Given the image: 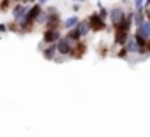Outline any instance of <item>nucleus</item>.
Wrapping results in <instances>:
<instances>
[{
    "mask_svg": "<svg viewBox=\"0 0 150 137\" xmlns=\"http://www.w3.org/2000/svg\"><path fill=\"white\" fill-rule=\"evenodd\" d=\"M85 53H87V42H85V41H80V42H76V44H72V53H71V58L80 60Z\"/></svg>",
    "mask_w": 150,
    "mask_h": 137,
    "instance_id": "0eeeda50",
    "label": "nucleus"
},
{
    "mask_svg": "<svg viewBox=\"0 0 150 137\" xmlns=\"http://www.w3.org/2000/svg\"><path fill=\"white\" fill-rule=\"evenodd\" d=\"M78 23H80V16H78V14H71L69 18H65V20L62 21V28L67 32V30H71V28H76Z\"/></svg>",
    "mask_w": 150,
    "mask_h": 137,
    "instance_id": "1a4fd4ad",
    "label": "nucleus"
},
{
    "mask_svg": "<svg viewBox=\"0 0 150 137\" xmlns=\"http://www.w3.org/2000/svg\"><path fill=\"white\" fill-rule=\"evenodd\" d=\"M134 32H136V34H139V35H141V37H145V39H150V21H146V20H145V21H143L136 30H134Z\"/></svg>",
    "mask_w": 150,
    "mask_h": 137,
    "instance_id": "9b49d317",
    "label": "nucleus"
},
{
    "mask_svg": "<svg viewBox=\"0 0 150 137\" xmlns=\"http://www.w3.org/2000/svg\"><path fill=\"white\" fill-rule=\"evenodd\" d=\"M41 53H42V56H44V60H50V62H55L57 60V46L55 44H50V46H44L42 49H41Z\"/></svg>",
    "mask_w": 150,
    "mask_h": 137,
    "instance_id": "6e6552de",
    "label": "nucleus"
},
{
    "mask_svg": "<svg viewBox=\"0 0 150 137\" xmlns=\"http://www.w3.org/2000/svg\"><path fill=\"white\" fill-rule=\"evenodd\" d=\"M76 30H78L80 37H81V39H85V37H87V35L90 34V27H88L87 20H80V23L76 25Z\"/></svg>",
    "mask_w": 150,
    "mask_h": 137,
    "instance_id": "9d476101",
    "label": "nucleus"
},
{
    "mask_svg": "<svg viewBox=\"0 0 150 137\" xmlns=\"http://www.w3.org/2000/svg\"><path fill=\"white\" fill-rule=\"evenodd\" d=\"M28 7H30V6H25V4H13V7H11L13 21H14V23H20V21L25 18V14H27Z\"/></svg>",
    "mask_w": 150,
    "mask_h": 137,
    "instance_id": "423d86ee",
    "label": "nucleus"
},
{
    "mask_svg": "<svg viewBox=\"0 0 150 137\" xmlns=\"http://www.w3.org/2000/svg\"><path fill=\"white\" fill-rule=\"evenodd\" d=\"M117 56H118V58H127V56H129V55H127V51H125V48H124V46H122V48H120V51H118V53H117Z\"/></svg>",
    "mask_w": 150,
    "mask_h": 137,
    "instance_id": "a211bd4d",
    "label": "nucleus"
},
{
    "mask_svg": "<svg viewBox=\"0 0 150 137\" xmlns=\"http://www.w3.org/2000/svg\"><path fill=\"white\" fill-rule=\"evenodd\" d=\"M148 55H150V39L146 41V56H148Z\"/></svg>",
    "mask_w": 150,
    "mask_h": 137,
    "instance_id": "4be33fe9",
    "label": "nucleus"
},
{
    "mask_svg": "<svg viewBox=\"0 0 150 137\" xmlns=\"http://www.w3.org/2000/svg\"><path fill=\"white\" fill-rule=\"evenodd\" d=\"M80 9H81V4H72V13H74V14H76Z\"/></svg>",
    "mask_w": 150,
    "mask_h": 137,
    "instance_id": "aec40b11",
    "label": "nucleus"
},
{
    "mask_svg": "<svg viewBox=\"0 0 150 137\" xmlns=\"http://www.w3.org/2000/svg\"><path fill=\"white\" fill-rule=\"evenodd\" d=\"M13 4H25V0H11Z\"/></svg>",
    "mask_w": 150,
    "mask_h": 137,
    "instance_id": "5701e85b",
    "label": "nucleus"
},
{
    "mask_svg": "<svg viewBox=\"0 0 150 137\" xmlns=\"http://www.w3.org/2000/svg\"><path fill=\"white\" fill-rule=\"evenodd\" d=\"M48 2H50V0H37V4H39L41 7H44V6H46Z\"/></svg>",
    "mask_w": 150,
    "mask_h": 137,
    "instance_id": "412c9836",
    "label": "nucleus"
},
{
    "mask_svg": "<svg viewBox=\"0 0 150 137\" xmlns=\"http://www.w3.org/2000/svg\"><path fill=\"white\" fill-rule=\"evenodd\" d=\"M64 37H67L72 44H76V42H80V41H83L81 37H80V34H78V30L76 28H71V30H67L65 34H64Z\"/></svg>",
    "mask_w": 150,
    "mask_h": 137,
    "instance_id": "ddd939ff",
    "label": "nucleus"
},
{
    "mask_svg": "<svg viewBox=\"0 0 150 137\" xmlns=\"http://www.w3.org/2000/svg\"><path fill=\"white\" fill-rule=\"evenodd\" d=\"M132 11H145L143 0H132Z\"/></svg>",
    "mask_w": 150,
    "mask_h": 137,
    "instance_id": "f3484780",
    "label": "nucleus"
},
{
    "mask_svg": "<svg viewBox=\"0 0 150 137\" xmlns=\"http://www.w3.org/2000/svg\"><path fill=\"white\" fill-rule=\"evenodd\" d=\"M108 13H110V9H106L101 2H97V16H99L103 21H108Z\"/></svg>",
    "mask_w": 150,
    "mask_h": 137,
    "instance_id": "2eb2a0df",
    "label": "nucleus"
},
{
    "mask_svg": "<svg viewBox=\"0 0 150 137\" xmlns=\"http://www.w3.org/2000/svg\"><path fill=\"white\" fill-rule=\"evenodd\" d=\"M125 14H127V11H125L124 7H120V6L111 7V9H110V13H108V23L111 25V28H115L117 25H120V23H122V20L125 18Z\"/></svg>",
    "mask_w": 150,
    "mask_h": 137,
    "instance_id": "f03ea898",
    "label": "nucleus"
},
{
    "mask_svg": "<svg viewBox=\"0 0 150 137\" xmlns=\"http://www.w3.org/2000/svg\"><path fill=\"white\" fill-rule=\"evenodd\" d=\"M7 23H0V34H7Z\"/></svg>",
    "mask_w": 150,
    "mask_h": 137,
    "instance_id": "6ab92c4d",
    "label": "nucleus"
},
{
    "mask_svg": "<svg viewBox=\"0 0 150 137\" xmlns=\"http://www.w3.org/2000/svg\"><path fill=\"white\" fill-rule=\"evenodd\" d=\"M64 34L60 30H42V46H50V44H57L58 39L62 37Z\"/></svg>",
    "mask_w": 150,
    "mask_h": 137,
    "instance_id": "39448f33",
    "label": "nucleus"
},
{
    "mask_svg": "<svg viewBox=\"0 0 150 137\" xmlns=\"http://www.w3.org/2000/svg\"><path fill=\"white\" fill-rule=\"evenodd\" d=\"M124 48H125L127 55H136V53H138V46H136V42H134V37H132V34H131V35H129V39L125 41Z\"/></svg>",
    "mask_w": 150,
    "mask_h": 137,
    "instance_id": "f8f14e48",
    "label": "nucleus"
},
{
    "mask_svg": "<svg viewBox=\"0 0 150 137\" xmlns=\"http://www.w3.org/2000/svg\"><path fill=\"white\" fill-rule=\"evenodd\" d=\"M55 46H57V55H58V58H71V53H72V42H71L67 37L62 35Z\"/></svg>",
    "mask_w": 150,
    "mask_h": 137,
    "instance_id": "7ed1b4c3",
    "label": "nucleus"
},
{
    "mask_svg": "<svg viewBox=\"0 0 150 137\" xmlns=\"http://www.w3.org/2000/svg\"><path fill=\"white\" fill-rule=\"evenodd\" d=\"M48 18H46V23H44V30H60L62 28V18H60V13L55 9V7H48L44 9Z\"/></svg>",
    "mask_w": 150,
    "mask_h": 137,
    "instance_id": "f257e3e1",
    "label": "nucleus"
},
{
    "mask_svg": "<svg viewBox=\"0 0 150 137\" xmlns=\"http://www.w3.org/2000/svg\"><path fill=\"white\" fill-rule=\"evenodd\" d=\"M145 21V11H132V27H139Z\"/></svg>",
    "mask_w": 150,
    "mask_h": 137,
    "instance_id": "4468645a",
    "label": "nucleus"
},
{
    "mask_svg": "<svg viewBox=\"0 0 150 137\" xmlns=\"http://www.w3.org/2000/svg\"><path fill=\"white\" fill-rule=\"evenodd\" d=\"M11 7H13V2H11V0H0V11H2V13L11 11Z\"/></svg>",
    "mask_w": 150,
    "mask_h": 137,
    "instance_id": "dca6fc26",
    "label": "nucleus"
},
{
    "mask_svg": "<svg viewBox=\"0 0 150 137\" xmlns=\"http://www.w3.org/2000/svg\"><path fill=\"white\" fill-rule=\"evenodd\" d=\"M87 23H88V27H90V32H104V30L108 28L106 21H103V20L97 16V13H92V14L87 18Z\"/></svg>",
    "mask_w": 150,
    "mask_h": 137,
    "instance_id": "20e7f679",
    "label": "nucleus"
},
{
    "mask_svg": "<svg viewBox=\"0 0 150 137\" xmlns=\"http://www.w3.org/2000/svg\"><path fill=\"white\" fill-rule=\"evenodd\" d=\"M81 2H87V0H72V4H81Z\"/></svg>",
    "mask_w": 150,
    "mask_h": 137,
    "instance_id": "b1692460",
    "label": "nucleus"
}]
</instances>
